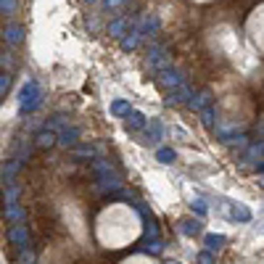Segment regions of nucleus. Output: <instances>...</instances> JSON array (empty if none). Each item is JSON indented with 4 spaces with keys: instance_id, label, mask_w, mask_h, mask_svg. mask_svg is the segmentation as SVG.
Listing matches in <instances>:
<instances>
[{
    "instance_id": "obj_1",
    "label": "nucleus",
    "mask_w": 264,
    "mask_h": 264,
    "mask_svg": "<svg viewBox=\"0 0 264 264\" xmlns=\"http://www.w3.org/2000/svg\"><path fill=\"white\" fill-rule=\"evenodd\" d=\"M95 232H98V240L103 248H111V251L124 248L143 235L140 214L127 204H111L98 214Z\"/></svg>"
},
{
    "instance_id": "obj_2",
    "label": "nucleus",
    "mask_w": 264,
    "mask_h": 264,
    "mask_svg": "<svg viewBox=\"0 0 264 264\" xmlns=\"http://www.w3.org/2000/svg\"><path fill=\"white\" fill-rule=\"evenodd\" d=\"M5 238H8V243L16 246V248H27V243H29V232H27V227L21 222H16L13 227H8Z\"/></svg>"
},
{
    "instance_id": "obj_3",
    "label": "nucleus",
    "mask_w": 264,
    "mask_h": 264,
    "mask_svg": "<svg viewBox=\"0 0 264 264\" xmlns=\"http://www.w3.org/2000/svg\"><path fill=\"white\" fill-rule=\"evenodd\" d=\"M3 217H5L8 222H13V224H16V222H24V220H27V209H24V206H19L16 201H13V204H5Z\"/></svg>"
},
{
    "instance_id": "obj_4",
    "label": "nucleus",
    "mask_w": 264,
    "mask_h": 264,
    "mask_svg": "<svg viewBox=\"0 0 264 264\" xmlns=\"http://www.w3.org/2000/svg\"><path fill=\"white\" fill-rule=\"evenodd\" d=\"M201 227H204V224H201L198 220H182L180 222V232H182V235H188V238H196L201 232Z\"/></svg>"
},
{
    "instance_id": "obj_5",
    "label": "nucleus",
    "mask_w": 264,
    "mask_h": 264,
    "mask_svg": "<svg viewBox=\"0 0 264 264\" xmlns=\"http://www.w3.org/2000/svg\"><path fill=\"white\" fill-rule=\"evenodd\" d=\"M204 243H206L209 251H220V248H222L224 243H227V238H224V235H217V232H212V235H206V238H204Z\"/></svg>"
},
{
    "instance_id": "obj_6",
    "label": "nucleus",
    "mask_w": 264,
    "mask_h": 264,
    "mask_svg": "<svg viewBox=\"0 0 264 264\" xmlns=\"http://www.w3.org/2000/svg\"><path fill=\"white\" fill-rule=\"evenodd\" d=\"M232 220H238V222H251V212H248L243 204H235V206H232Z\"/></svg>"
},
{
    "instance_id": "obj_7",
    "label": "nucleus",
    "mask_w": 264,
    "mask_h": 264,
    "mask_svg": "<svg viewBox=\"0 0 264 264\" xmlns=\"http://www.w3.org/2000/svg\"><path fill=\"white\" fill-rule=\"evenodd\" d=\"M35 103H37V88L29 85V88L24 90V108H32Z\"/></svg>"
},
{
    "instance_id": "obj_8",
    "label": "nucleus",
    "mask_w": 264,
    "mask_h": 264,
    "mask_svg": "<svg viewBox=\"0 0 264 264\" xmlns=\"http://www.w3.org/2000/svg\"><path fill=\"white\" fill-rule=\"evenodd\" d=\"M161 85H164V88L180 85V74H177V72H164V74H161Z\"/></svg>"
},
{
    "instance_id": "obj_9",
    "label": "nucleus",
    "mask_w": 264,
    "mask_h": 264,
    "mask_svg": "<svg viewBox=\"0 0 264 264\" xmlns=\"http://www.w3.org/2000/svg\"><path fill=\"white\" fill-rule=\"evenodd\" d=\"M122 264H156L151 259V256H145V254H135V256H130V259H124Z\"/></svg>"
},
{
    "instance_id": "obj_10",
    "label": "nucleus",
    "mask_w": 264,
    "mask_h": 264,
    "mask_svg": "<svg viewBox=\"0 0 264 264\" xmlns=\"http://www.w3.org/2000/svg\"><path fill=\"white\" fill-rule=\"evenodd\" d=\"M190 209L196 212L198 217H204L206 212H209V206H206V201L204 198H193V204H190Z\"/></svg>"
},
{
    "instance_id": "obj_11",
    "label": "nucleus",
    "mask_w": 264,
    "mask_h": 264,
    "mask_svg": "<svg viewBox=\"0 0 264 264\" xmlns=\"http://www.w3.org/2000/svg\"><path fill=\"white\" fill-rule=\"evenodd\" d=\"M127 111H130L127 100H116V103L111 106V114H116V116H122V114H127Z\"/></svg>"
},
{
    "instance_id": "obj_12",
    "label": "nucleus",
    "mask_w": 264,
    "mask_h": 264,
    "mask_svg": "<svg viewBox=\"0 0 264 264\" xmlns=\"http://www.w3.org/2000/svg\"><path fill=\"white\" fill-rule=\"evenodd\" d=\"M19 196V185H8V190H5V204H13Z\"/></svg>"
},
{
    "instance_id": "obj_13",
    "label": "nucleus",
    "mask_w": 264,
    "mask_h": 264,
    "mask_svg": "<svg viewBox=\"0 0 264 264\" xmlns=\"http://www.w3.org/2000/svg\"><path fill=\"white\" fill-rule=\"evenodd\" d=\"M143 114H137V111H132L130 114V127H143Z\"/></svg>"
},
{
    "instance_id": "obj_14",
    "label": "nucleus",
    "mask_w": 264,
    "mask_h": 264,
    "mask_svg": "<svg viewBox=\"0 0 264 264\" xmlns=\"http://www.w3.org/2000/svg\"><path fill=\"white\" fill-rule=\"evenodd\" d=\"M159 161H164V164H167V161H175V151L161 148V151H159Z\"/></svg>"
},
{
    "instance_id": "obj_15",
    "label": "nucleus",
    "mask_w": 264,
    "mask_h": 264,
    "mask_svg": "<svg viewBox=\"0 0 264 264\" xmlns=\"http://www.w3.org/2000/svg\"><path fill=\"white\" fill-rule=\"evenodd\" d=\"M16 172H19V161H11V164H8V169H5V172H3V177H5V180H11V177L16 175Z\"/></svg>"
},
{
    "instance_id": "obj_16",
    "label": "nucleus",
    "mask_w": 264,
    "mask_h": 264,
    "mask_svg": "<svg viewBox=\"0 0 264 264\" xmlns=\"http://www.w3.org/2000/svg\"><path fill=\"white\" fill-rule=\"evenodd\" d=\"M262 156H264V143L254 145V148H251V153H248V159H262Z\"/></svg>"
},
{
    "instance_id": "obj_17",
    "label": "nucleus",
    "mask_w": 264,
    "mask_h": 264,
    "mask_svg": "<svg viewBox=\"0 0 264 264\" xmlns=\"http://www.w3.org/2000/svg\"><path fill=\"white\" fill-rule=\"evenodd\" d=\"M32 259H35V256L29 254L27 248H21V256H19V262H21V264H32Z\"/></svg>"
},
{
    "instance_id": "obj_18",
    "label": "nucleus",
    "mask_w": 264,
    "mask_h": 264,
    "mask_svg": "<svg viewBox=\"0 0 264 264\" xmlns=\"http://www.w3.org/2000/svg\"><path fill=\"white\" fill-rule=\"evenodd\" d=\"M148 251H151V254H159V251H164V246H161V240H156V243H151V246H148Z\"/></svg>"
},
{
    "instance_id": "obj_19",
    "label": "nucleus",
    "mask_w": 264,
    "mask_h": 264,
    "mask_svg": "<svg viewBox=\"0 0 264 264\" xmlns=\"http://www.w3.org/2000/svg\"><path fill=\"white\" fill-rule=\"evenodd\" d=\"M204 122H206V124L214 122V108H206V111H204Z\"/></svg>"
},
{
    "instance_id": "obj_20",
    "label": "nucleus",
    "mask_w": 264,
    "mask_h": 264,
    "mask_svg": "<svg viewBox=\"0 0 264 264\" xmlns=\"http://www.w3.org/2000/svg\"><path fill=\"white\" fill-rule=\"evenodd\" d=\"M37 143H40V145H50L53 143V135H40V137H37Z\"/></svg>"
},
{
    "instance_id": "obj_21",
    "label": "nucleus",
    "mask_w": 264,
    "mask_h": 264,
    "mask_svg": "<svg viewBox=\"0 0 264 264\" xmlns=\"http://www.w3.org/2000/svg\"><path fill=\"white\" fill-rule=\"evenodd\" d=\"M198 264H214V259H212L209 254H201V256H198Z\"/></svg>"
},
{
    "instance_id": "obj_22",
    "label": "nucleus",
    "mask_w": 264,
    "mask_h": 264,
    "mask_svg": "<svg viewBox=\"0 0 264 264\" xmlns=\"http://www.w3.org/2000/svg\"><path fill=\"white\" fill-rule=\"evenodd\" d=\"M8 90V77H0V92Z\"/></svg>"
},
{
    "instance_id": "obj_23",
    "label": "nucleus",
    "mask_w": 264,
    "mask_h": 264,
    "mask_svg": "<svg viewBox=\"0 0 264 264\" xmlns=\"http://www.w3.org/2000/svg\"><path fill=\"white\" fill-rule=\"evenodd\" d=\"M259 185H262V188H264V175H262V177H259Z\"/></svg>"
}]
</instances>
